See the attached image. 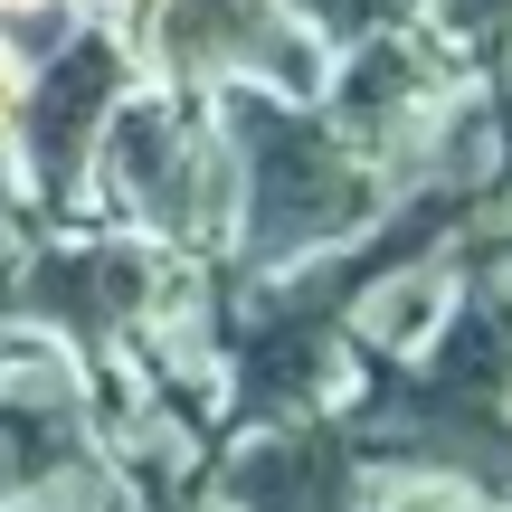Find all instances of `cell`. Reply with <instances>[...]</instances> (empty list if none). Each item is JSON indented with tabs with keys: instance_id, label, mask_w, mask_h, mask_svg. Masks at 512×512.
<instances>
[{
	"instance_id": "cell-2",
	"label": "cell",
	"mask_w": 512,
	"mask_h": 512,
	"mask_svg": "<svg viewBox=\"0 0 512 512\" xmlns=\"http://www.w3.org/2000/svg\"><path fill=\"white\" fill-rule=\"evenodd\" d=\"M209 114L228 143V275H294L389 219L380 162L342 143L323 105L228 86Z\"/></svg>"
},
{
	"instance_id": "cell-16",
	"label": "cell",
	"mask_w": 512,
	"mask_h": 512,
	"mask_svg": "<svg viewBox=\"0 0 512 512\" xmlns=\"http://www.w3.org/2000/svg\"><path fill=\"white\" fill-rule=\"evenodd\" d=\"M446 512H494V503H446Z\"/></svg>"
},
{
	"instance_id": "cell-5",
	"label": "cell",
	"mask_w": 512,
	"mask_h": 512,
	"mask_svg": "<svg viewBox=\"0 0 512 512\" xmlns=\"http://www.w3.org/2000/svg\"><path fill=\"white\" fill-rule=\"evenodd\" d=\"M133 57H143V86H171V95H228V86H256V95H294L313 105L332 76L323 38L285 10V0H143L124 19Z\"/></svg>"
},
{
	"instance_id": "cell-6",
	"label": "cell",
	"mask_w": 512,
	"mask_h": 512,
	"mask_svg": "<svg viewBox=\"0 0 512 512\" xmlns=\"http://www.w3.org/2000/svg\"><path fill=\"white\" fill-rule=\"evenodd\" d=\"M143 86V57H133L124 19L76 10V29L48 57H29V105H19L10 162H19V200L38 219H76L95 181V143H105L114 105Z\"/></svg>"
},
{
	"instance_id": "cell-4",
	"label": "cell",
	"mask_w": 512,
	"mask_h": 512,
	"mask_svg": "<svg viewBox=\"0 0 512 512\" xmlns=\"http://www.w3.org/2000/svg\"><path fill=\"white\" fill-rule=\"evenodd\" d=\"M181 266L190 256H162L133 228H57V238H29L10 294H0V323L57 342L67 361H114L152 332Z\"/></svg>"
},
{
	"instance_id": "cell-1",
	"label": "cell",
	"mask_w": 512,
	"mask_h": 512,
	"mask_svg": "<svg viewBox=\"0 0 512 512\" xmlns=\"http://www.w3.org/2000/svg\"><path fill=\"white\" fill-rule=\"evenodd\" d=\"M370 484H427L456 503L512 512V285L484 256L456 313L408 361H361L332 408Z\"/></svg>"
},
{
	"instance_id": "cell-13",
	"label": "cell",
	"mask_w": 512,
	"mask_h": 512,
	"mask_svg": "<svg viewBox=\"0 0 512 512\" xmlns=\"http://www.w3.org/2000/svg\"><path fill=\"white\" fill-rule=\"evenodd\" d=\"M456 494H427V484H380V503L370 512H446Z\"/></svg>"
},
{
	"instance_id": "cell-11",
	"label": "cell",
	"mask_w": 512,
	"mask_h": 512,
	"mask_svg": "<svg viewBox=\"0 0 512 512\" xmlns=\"http://www.w3.org/2000/svg\"><path fill=\"white\" fill-rule=\"evenodd\" d=\"M19 256H29V200H19V181L0 171V294H10Z\"/></svg>"
},
{
	"instance_id": "cell-7",
	"label": "cell",
	"mask_w": 512,
	"mask_h": 512,
	"mask_svg": "<svg viewBox=\"0 0 512 512\" xmlns=\"http://www.w3.org/2000/svg\"><path fill=\"white\" fill-rule=\"evenodd\" d=\"M380 484L351 456L342 418H285V427H238L209 446L200 512H370Z\"/></svg>"
},
{
	"instance_id": "cell-9",
	"label": "cell",
	"mask_w": 512,
	"mask_h": 512,
	"mask_svg": "<svg viewBox=\"0 0 512 512\" xmlns=\"http://www.w3.org/2000/svg\"><path fill=\"white\" fill-rule=\"evenodd\" d=\"M418 29L437 48H456L475 76H494L512 57V0H418Z\"/></svg>"
},
{
	"instance_id": "cell-14",
	"label": "cell",
	"mask_w": 512,
	"mask_h": 512,
	"mask_svg": "<svg viewBox=\"0 0 512 512\" xmlns=\"http://www.w3.org/2000/svg\"><path fill=\"white\" fill-rule=\"evenodd\" d=\"M48 10H67V0H0V29H29V19H48Z\"/></svg>"
},
{
	"instance_id": "cell-8",
	"label": "cell",
	"mask_w": 512,
	"mask_h": 512,
	"mask_svg": "<svg viewBox=\"0 0 512 512\" xmlns=\"http://www.w3.org/2000/svg\"><path fill=\"white\" fill-rule=\"evenodd\" d=\"M95 456V399L86 380H19L0 389V503H19L38 475H57V465Z\"/></svg>"
},
{
	"instance_id": "cell-12",
	"label": "cell",
	"mask_w": 512,
	"mask_h": 512,
	"mask_svg": "<svg viewBox=\"0 0 512 512\" xmlns=\"http://www.w3.org/2000/svg\"><path fill=\"white\" fill-rule=\"evenodd\" d=\"M19 105H29V57H19V38L0 29V143L19 133Z\"/></svg>"
},
{
	"instance_id": "cell-15",
	"label": "cell",
	"mask_w": 512,
	"mask_h": 512,
	"mask_svg": "<svg viewBox=\"0 0 512 512\" xmlns=\"http://www.w3.org/2000/svg\"><path fill=\"white\" fill-rule=\"evenodd\" d=\"M484 86H494V114H503V143H512V57H503L494 76H484Z\"/></svg>"
},
{
	"instance_id": "cell-10",
	"label": "cell",
	"mask_w": 512,
	"mask_h": 512,
	"mask_svg": "<svg viewBox=\"0 0 512 512\" xmlns=\"http://www.w3.org/2000/svg\"><path fill=\"white\" fill-rule=\"evenodd\" d=\"M285 10L323 38V57H351V48H370V38L408 29V19H418V0H285Z\"/></svg>"
},
{
	"instance_id": "cell-3",
	"label": "cell",
	"mask_w": 512,
	"mask_h": 512,
	"mask_svg": "<svg viewBox=\"0 0 512 512\" xmlns=\"http://www.w3.org/2000/svg\"><path fill=\"white\" fill-rule=\"evenodd\" d=\"M86 200H105L114 228L152 238L162 256H200V266L228 256V143L209 95L133 86L95 143Z\"/></svg>"
}]
</instances>
